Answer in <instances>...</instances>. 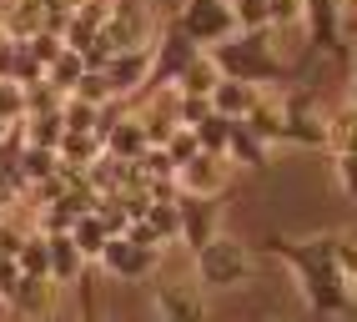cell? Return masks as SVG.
I'll return each instance as SVG.
<instances>
[{"instance_id":"cell-10","label":"cell","mask_w":357,"mask_h":322,"mask_svg":"<svg viewBox=\"0 0 357 322\" xmlns=\"http://www.w3.org/2000/svg\"><path fill=\"white\" fill-rule=\"evenodd\" d=\"M101 76L111 86L116 101L136 96V91H146V76H151V45H126V51H111L101 61Z\"/></svg>"},{"instance_id":"cell-4","label":"cell","mask_w":357,"mask_h":322,"mask_svg":"<svg viewBox=\"0 0 357 322\" xmlns=\"http://www.w3.org/2000/svg\"><path fill=\"white\" fill-rule=\"evenodd\" d=\"M282 146L327 151V111H317L312 91H282Z\"/></svg>"},{"instance_id":"cell-25","label":"cell","mask_w":357,"mask_h":322,"mask_svg":"<svg viewBox=\"0 0 357 322\" xmlns=\"http://www.w3.org/2000/svg\"><path fill=\"white\" fill-rule=\"evenodd\" d=\"M352 126H357L352 101H342V106L327 116V151H352Z\"/></svg>"},{"instance_id":"cell-5","label":"cell","mask_w":357,"mask_h":322,"mask_svg":"<svg viewBox=\"0 0 357 322\" xmlns=\"http://www.w3.org/2000/svg\"><path fill=\"white\" fill-rule=\"evenodd\" d=\"M197 51H202V45L181 31L176 15L166 20V26H156V31H151V76H146V91H151V86H172V81L181 76V66L192 61Z\"/></svg>"},{"instance_id":"cell-12","label":"cell","mask_w":357,"mask_h":322,"mask_svg":"<svg viewBox=\"0 0 357 322\" xmlns=\"http://www.w3.org/2000/svg\"><path fill=\"white\" fill-rule=\"evenodd\" d=\"M56 282L51 277H40V272H20V282H15V292L6 297V307L15 312V317H51L56 312Z\"/></svg>"},{"instance_id":"cell-11","label":"cell","mask_w":357,"mask_h":322,"mask_svg":"<svg viewBox=\"0 0 357 322\" xmlns=\"http://www.w3.org/2000/svg\"><path fill=\"white\" fill-rule=\"evenodd\" d=\"M176 20H181V31L192 36L197 45H211V40H222L227 31H236L227 0H181Z\"/></svg>"},{"instance_id":"cell-6","label":"cell","mask_w":357,"mask_h":322,"mask_svg":"<svg viewBox=\"0 0 357 322\" xmlns=\"http://www.w3.org/2000/svg\"><path fill=\"white\" fill-rule=\"evenodd\" d=\"M151 31H156V15L146 10V0H111L96 40L106 51H126V45H151Z\"/></svg>"},{"instance_id":"cell-29","label":"cell","mask_w":357,"mask_h":322,"mask_svg":"<svg viewBox=\"0 0 357 322\" xmlns=\"http://www.w3.org/2000/svg\"><path fill=\"white\" fill-rule=\"evenodd\" d=\"M267 26H272V31L302 26V0H267Z\"/></svg>"},{"instance_id":"cell-34","label":"cell","mask_w":357,"mask_h":322,"mask_svg":"<svg viewBox=\"0 0 357 322\" xmlns=\"http://www.w3.org/2000/svg\"><path fill=\"white\" fill-rule=\"evenodd\" d=\"M15 282H20V262H15V257H6V252H0V302H6V297L15 292Z\"/></svg>"},{"instance_id":"cell-27","label":"cell","mask_w":357,"mask_h":322,"mask_svg":"<svg viewBox=\"0 0 357 322\" xmlns=\"http://www.w3.org/2000/svg\"><path fill=\"white\" fill-rule=\"evenodd\" d=\"M227 121H231V116H222V111H206L202 121H192V131H197V141H202L206 151H222V146H227Z\"/></svg>"},{"instance_id":"cell-9","label":"cell","mask_w":357,"mask_h":322,"mask_svg":"<svg viewBox=\"0 0 357 322\" xmlns=\"http://www.w3.org/2000/svg\"><path fill=\"white\" fill-rule=\"evenodd\" d=\"M156 262H161V252L156 247H141L131 237H106L101 257H96V267L111 272V277H121V282H146L156 272Z\"/></svg>"},{"instance_id":"cell-18","label":"cell","mask_w":357,"mask_h":322,"mask_svg":"<svg viewBox=\"0 0 357 322\" xmlns=\"http://www.w3.org/2000/svg\"><path fill=\"white\" fill-rule=\"evenodd\" d=\"M257 91H261V86H252V81H231V76H222L217 86L206 91V101H211V111H222V116H242V111L257 101Z\"/></svg>"},{"instance_id":"cell-14","label":"cell","mask_w":357,"mask_h":322,"mask_svg":"<svg viewBox=\"0 0 357 322\" xmlns=\"http://www.w3.org/2000/svg\"><path fill=\"white\" fill-rule=\"evenodd\" d=\"M222 156L231 161V167L261 171V167H267V141H261V136H252L242 116H231V121H227V146H222Z\"/></svg>"},{"instance_id":"cell-22","label":"cell","mask_w":357,"mask_h":322,"mask_svg":"<svg viewBox=\"0 0 357 322\" xmlns=\"http://www.w3.org/2000/svg\"><path fill=\"white\" fill-rule=\"evenodd\" d=\"M61 131H66L61 106H56V111H26V116H20V136H26L31 146H56Z\"/></svg>"},{"instance_id":"cell-1","label":"cell","mask_w":357,"mask_h":322,"mask_svg":"<svg viewBox=\"0 0 357 322\" xmlns=\"http://www.w3.org/2000/svg\"><path fill=\"white\" fill-rule=\"evenodd\" d=\"M267 252L282 257L297 277L307 312L317 317H352L357 312V277L337 262V237H267Z\"/></svg>"},{"instance_id":"cell-3","label":"cell","mask_w":357,"mask_h":322,"mask_svg":"<svg viewBox=\"0 0 357 322\" xmlns=\"http://www.w3.org/2000/svg\"><path fill=\"white\" fill-rule=\"evenodd\" d=\"M192 262H197V282L206 292H236L242 282H252V247L242 237L217 232L192 252Z\"/></svg>"},{"instance_id":"cell-26","label":"cell","mask_w":357,"mask_h":322,"mask_svg":"<svg viewBox=\"0 0 357 322\" xmlns=\"http://www.w3.org/2000/svg\"><path fill=\"white\" fill-rule=\"evenodd\" d=\"M66 96H81V101H91V106H106V101H111V86H106V76H101V66H86Z\"/></svg>"},{"instance_id":"cell-24","label":"cell","mask_w":357,"mask_h":322,"mask_svg":"<svg viewBox=\"0 0 357 322\" xmlns=\"http://www.w3.org/2000/svg\"><path fill=\"white\" fill-rule=\"evenodd\" d=\"M81 71H86V61H81V51H76V45H61V51H56V61L45 66L40 76L51 81V86L61 91V96H66V91L76 86V76H81Z\"/></svg>"},{"instance_id":"cell-19","label":"cell","mask_w":357,"mask_h":322,"mask_svg":"<svg viewBox=\"0 0 357 322\" xmlns=\"http://www.w3.org/2000/svg\"><path fill=\"white\" fill-rule=\"evenodd\" d=\"M217 81H222V71H217V61H211V56H206V45H202V51L181 66V76H176L172 86L186 91V96H206V91L217 86Z\"/></svg>"},{"instance_id":"cell-13","label":"cell","mask_w":357,"mask_h":322,"mask_svg":"<svg viewBox=\"0 0 357 322\" xmlns=\"http://www.w3.org/2000/svg\"><path fill=\"white\" fill-rule=\"evenodd\" d=\"M45 272H51L56 287H70L86 272V257H81V247L70 242V232H45Z\"/></svg>"},{"instance_id":"cell-23","label":"cell","mask_w":357,"mask_h":322,"mask_svg":"<svg viewBox=\"0 0 357 322\" xmlns=\"http://www.w3.org/2000/svg\"><path fill=\"white\" fill-rule=\"evenodd\" d=\"M56 167H61V156H56V146H31V141L20 146V161H15V171H20V181H26V192L36 187L40 176H51Z\"/></svg>"},{"instance_id":"cell-8","label":"cell","mask_w":357,"mask_h":322,"mask_svg":"<svg viewBox=\"0 0 357 322\" xmlns=\"http://www.w3.org/2000/svg\"><path fill=\"white\" fill-rule=\"evenodd\" d=\"M217 232H222V197L176 192V242L186 252H197L202 242H211Z\"/></svg>"},{"instance_id":"cell-17","label":"cell","mask_w":357,"mask_h":322,"mask_svg":"<svg viewBox=\"0 0 357 322\" xmlns=\"http://www.w3.org/2000/svg\"><path fill=\"white\" fill-rule=\"evenodd\" d=\"M156 312H161V317H172V322H192V317H202L206 307H202L197 287L166 282V287H156Z\"/></svg>"},{"instance_id":"cell-20","label":"cell","mask_w":357,"mask_h":322,"mask_svg":"<svg viewBox=\"0 0 357 322\" xmlns=\"http://www.w3.org/2000/svg\"><path fill=\"white\" fill-rule=\"evenodd\" d=\"M106 146H101V136L96 131H61V141H56V156L66 161V167H91V161H96Z\"/></svg>"},{"instance_id":"cell-16","label":"cell","mask_w":357,"mask_h":322,"mask_svg":"<svg viewBox=\"0 0 357 322\" xmlns=\"http://www.w3.org/2000/svg\"><path fill=\"white\" fill-rule=\"evenodd\" d=\"M101 146H106L116 161H136L151 141H146V131H141V121H136V116H121V121H111V126H106Z\"/></svg>"},{"instance_id":"cell-7","label":"cell","mask_w":357,"mask_h":322,"mask_svg":"<svg viewBox=\"0 0 357 322\" xmlns=\"http://www.w3.org/2000/svg\"><path fill=\"white\" fill-rule=\"evenodd\" d=\"M231 161L222 156V151H197V156H186L181 167L172 171V187L176 192H192V197H222L227 187H231Z\"/></svg>"},{"instance_id":"cell-21","label":"cell","mask_w":357,"mask_h":322,"mask_svg":"<svg viewBox=\"0 0 357 322\" xmlns=\"http://www.w3.org/2000/svg\"><path fill=\"white\" fill-rule=\"evenodd\" d=\"M106 227H101V217L96 212H81L76 222H70V242L81 247V257H86V267H96V257H101V247H106Z\"/></svg>"},{"instance_id":"cell-36","label":"cell","mask_w":357,"mask_h":322,"mask_svg":"<svg viewBox=\"0 0 357 322\" xmlns=\"http://www.w3.org/2000/svg\"><path fill=\"white\" fill-rule=\"evenodd\" d=\"M6 126H10V121H0V131H6Z\"/></svg>"},{"instance_id":"cell-30","label":"cell","mask_w":357,"mask_h":322,"mask_svg":"<svg viewBox=\"0 0 357 322\" xmlns=\"http://www.w3.org/2000/svg\"><path fill=\"white\" fill-rule=\"evenodd\" d=\"M121 237H131V242H141V247H156V252H161V247H172V242L156 232V222H151V217H126V232H121Z\"/></svg>"},{"instance_id":"cell-33","label":"cell","mask_w":357,"mask_h":322,"mask_svg":"<svg viewBox=\"0 0 357 322\" xmlns=\"http://www.w3.org/2000/svg\"><path fill=\"white\" fill-rule=\"evenodd\" d=\"M332 176H337L342 197H352V151H332Z\"/></svg>"},{"instance_id":"cell-28","label":"cell","mask_w":357,"mask_h":322,"mask_svg":"<svg viewBox=\"0 0 357 322\" xmlns=\"http://www.w3.org/2000/svg\"><path fill=\"white\" fill-rule=\"evenodd\" d=\"M227 6H231L236 31H257V26H267V0H227Z\"/></svg>"},{"instance_id":"cell-32","label":"cell","mask_w":357,"mask_h":322,"mask_svg":"<svg viewBox=\"0 0 357 322\" xmlns=\"http://www.w3.org/2000/svg\"><path fill=\"white\" fill-rule=\"evenodd\" d=\"M15 51H20V40L0 26V76H10V81H15Z\"/></svg>"},{"instance_id":"cell-2","label":"cell","mask_w":357,"mask_h":322,"mask_svg":"<svg viewBox=\"0 0 357 322\" xmlns=\"http://www.w3.org/2000/svg\"><path fill=\"white\" fill-rule=\"evenodd\" d=\"M206 56L217 61V71L231 81H252V86H277L287 76L277 45H272V26H257V31H227L222 40L206 45Z\"/></svg>"},{"instance_id":"cell-35","label":"cell","mask_w":357,"mask_h":322,"mask_svg":"<svg viewBox=\"0 0 357 322\" xmlns=\"http://www.w3.org/2000/svg\"><path fill=\"white\" fill-rule=\"evenodd\" d=\"M20 197H26V187H20L10 171H0V212H6V206H20Z\"/></svg>"},{"instance_id":"cell-15","label":"cell","mask_w":357,"mask_h":322,"mask_svg":"<svg viewBox=\"0 0 357 322\" xmlns=\"http://www.w3.org/2000/svg\"><path fill=\"white\" fill-rule=\"evenodd\" d=\"M242 121H247V131L261 136L267 146H282V96H272L267 86H261V91H257V101L242 111Z\"/></svg>"},{"instance_id":"cell-31","label":"cell","mask_w":357,"mask_h":322,"mask_svg":"<svg viewBox=\"0 0 357 322\" xmlns=\"http://www.w3.org/2000/svg\"><path fill=\"white\" fill-rule=\"evenodd\" d=\"M20 111H26V101H20V81L0 76V121H20Z\"/></svg>"}]
</instances>
